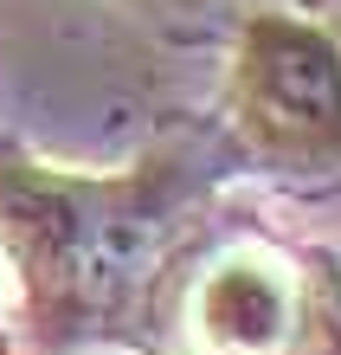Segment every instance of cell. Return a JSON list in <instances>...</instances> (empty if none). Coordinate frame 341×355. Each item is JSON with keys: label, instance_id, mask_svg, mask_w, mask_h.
I'll return each instance as SVG.
<instances>
[{"label": "cell", "instance_id": "obj_3", "mask_svg": "<svg viewBox=\"0 0 341 355\" xmlns=\"http://www.w3.org/2000/svg\"><path fill=\"white\" fill-rule=\"evenodd\" d=\"M303 329V291L270 245H232L187 291V336L200 355H290Z\"/></svg>", "mask_w": 341, "mask_h": 355}, {"label": "cell", "instance_id": "obj_1", "mask_svg": "<svg viewBox=\"0 0 341 355\" xmlns=\"http://www.w3.org/2000/svg\"><path fill=\"white\" fill-rule=\"evenodd\" d=\"M181 207V168L65 175L0 155V239L19 265L33 329L46 343H84L129 323Z\"/></svg>", "mask_w": 341, "mask_h": 355}, {"label": "cell", "instance_id": "obj_2", "mask_svg": "<svg viewBox=\"0 0 341 355\" xmlns=\"http://www.w3.org/2000/svg\"><path fill=\"white\" fill-rule=\"evenodd\" d=\"M232 116L270 168L341 162V39L296 13H258L232 52Z\"/></svg>", "mask_w": 341, "mask_h": 355}]
</instances>
